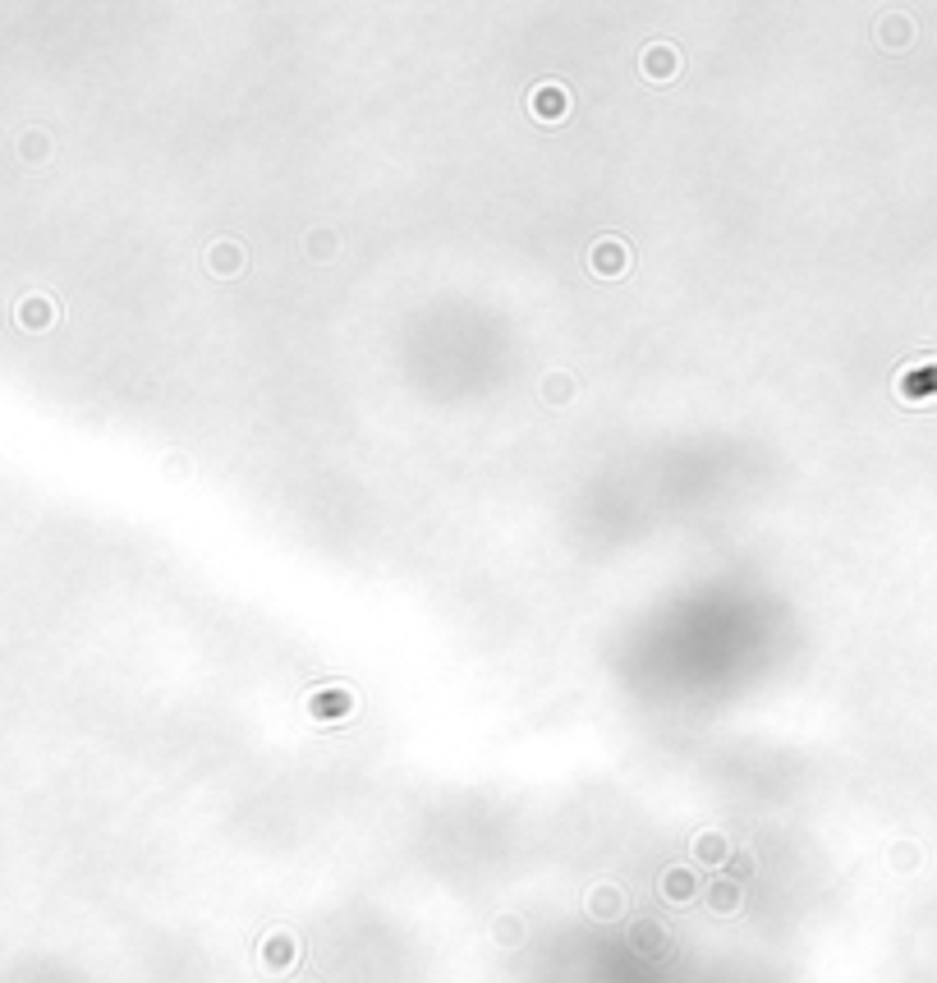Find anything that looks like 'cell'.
<instances>
[{"label":"cell","mask_w":937,"mask_h":983,"mask_svg":"<svg viewBox=\"0 0 937 983\" xmlns=\"http://www.w3.org/2000/svg\"><path fill=\"white\" fill-rule=\"evenodd\" d=\"M529 110H533L538 120H561L566 110H570V93H566L561 83H538V87L529 93Z\"/></svg>","instance_id":"obj_2"},{"label":"cell","mask_w":937,"mask_h":983,"mask_svg":"<svg viewBox=\"0 0 937 983\" xmlns=\"http://www.w3.org/2000/svg\"><path fill=\"white\" fill-rule=\"evenodd\" d=\"M589 267H593V276L612 281V276H620L625 267H630V249H625L620 239H597L593 253H589Z\"/></svg>","instance_id":"obj_1"},{"label":"cell","mask_w":937,"mask_h":983,"mask_svg":"<svg viewBox=\"0 0 937 983\" xmlns=\"http://www.w3.org/2000/svg\"><path fill=\"white\" fill-rule=\"evenodd\" d=\"M676 70H680L676 47H666V42H657V47L643 51V74H649V79H657V83H662V79H672Z\"/></svg>","instance_id":"obj_3"}]
</instances>
